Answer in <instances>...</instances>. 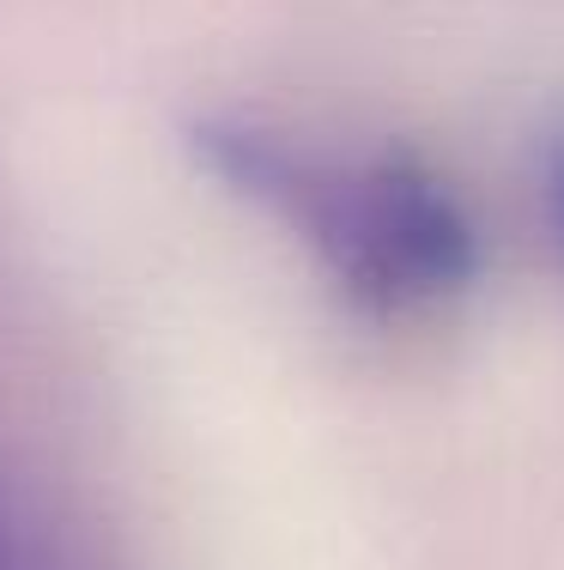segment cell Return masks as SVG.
Here are the masks:
<instances>
[{"label": "cell", "mask_w": 564, "mask_h": 570, "mask_svg": "<svg viewBox=\"0 0 564 570\" xmlns=\"http://www.w3.org/2000/svg\"><path fill=\"white\" fill-rule=\"evenodd\" d=\"M0 570H31V564H24L19 534H12V515H7V504H0Z\"/></svg>", "instance_id": "7a4b0ae2"}, {"label": "cell", "mask_w": 564, "mask_h": 570, "mask_svg": "<svg viewBox=\"0 0 564 570\" xmlns=\"http://www.w3.org/2000/svg\"><path fill=\"white\" fill-rule=\"evenodd\" d=\"M182 146L225 195L286 225L370 316L443 304L479 274L462 195L413 153L328 158L255 116H195Z\"/></svg>", "instance_id": "6da1fadb"}, {"label": "cell", "mask_w": 564, "mask_h": 570, "mask_svg": "<svg viewBox=\"0 0 564 570\" xmlns=\"http://www.w3.org/2000/svg\"><path fill=\"white\" fill-rule=\"evenodd\" d=\"M553 200H558V225H564V158H558V176H553Z\"/></svg>", "instance_id": "3957f363"}]
</instances>
